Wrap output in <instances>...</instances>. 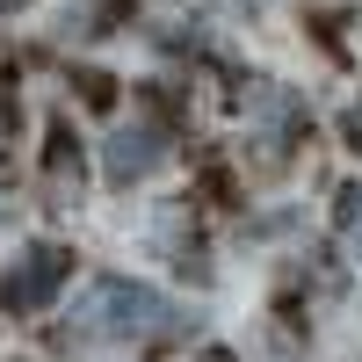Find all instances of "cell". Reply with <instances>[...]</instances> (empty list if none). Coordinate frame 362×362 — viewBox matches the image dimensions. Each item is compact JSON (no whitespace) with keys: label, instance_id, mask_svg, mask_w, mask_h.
<instances>
[{"label":"cell","instance_id":"1","mask_svg":"<svg viewBox=\"0 0 362 362\" xmlns=\"http://www.w3.org/2000/svg\"><path fill=\"white\" fill-rule=\"evenodd\" d=\"M73 334H95V341H160V334H181V305L160 297L153 283L102 276V283H87L80 312H73Z\"/></svg>","mask_w":362,"mask_h":362},{"label":"cell","instance_id":"2","mask_svg":"<svg viewBox=\"0 0 362 362\" xmlns=\"http://www.w3.org/2000/svg\"><path fill=\"white\" fill-rule=\"evenodd\" d=\"M167 160V124L153 109H138V116H124V124L109 131V145H102V174L116 181V189H131V181H145Z\"/></svg>","mask_w":362,"mask_h":362},{"label":"cell","instance_id":"3","mask_svg":"<svg viewBox=\"0 0 362 362\" xmlns=\"http://www.w3.org/2000/svg\"><path fill=\"white\" fill-rule=\"evenodd\" d=\"M66 276H73V254H66V247H51V239H37V247H29V254L8 268L0 297H8V312H44Z\"/></svg>","mask_w":362,"mask_h":362},{"label":"cell","instance_id":"4","mask_svg":"<svg viewBox=\"0 0 362 362\" xmlns=\"http://www.w3.org/2000/svg\"><path fill=\"white\" fill-rule=\"evenodd\" d=\"M247 116L268 131V145H283L297 124H305V109H297V95H283V87H247Z\"/></svg>","mask_w":362,"mask_h":362},{"label":"cell","instance_id":"5","mask_svg":"<svg viewBox=\"0 0 362 362\" xmlns=\"http://www.w3.org/2000/svg\"><path fill=\"white\" fill-rule=\"evenodd\" d=\"M44 181H51L58 203L80 196V153H73V138H51V174H44Z\"/></svg>","mask_w":362,"mask_h":362},{"label":"cell","instance_id":"6","mask_svg":"<svg viewBox=\"0 0 362 362\" xmlns=\"http://www.w3.org/2000/svg\"><path fill=\"white\" fill-rule=\"evenodd\" d=\"M334 232H341V254L362 261V189H341V203H334Z\"/></svg>","mask_w":362,"mask_h":362},{"label":"cell","instance_id":"7","mask_svg":"<svg viewBox=\"0 0 362 362\" xmlns=\"http://www.w3.org/2000/svg\"><path fill=\"white\" fill-rule=\"evenodd\" d=\"M348 138H355V145H362V102H355V109H348Z\"/></svg>","mask_w":362,"mask_h":362}]
</instances>
